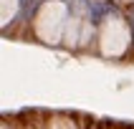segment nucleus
I'll use <instances>...</instances> for the list:
<instances>
[{
    "mask_svg": "<svg viewBox=\"0 0 134 129\" xmlns=\"http://www.w3.org/2000/svg\"><path fill=\"white\" fill-rule=\"evenodd\" d=\"M91 23H89V15L79 10V13H71L68 18V25H66V38H63V43L68 48H81L91 41Z\"/></svg>",
    "mask_w": 134,
    "mask_h": 129,
    "instance_id": "7ed1b4c3",
    "label": "nucleus"
},
{
    "mask_svg": "<svg viewBox=\"0 0 134 129\" xmlns=\"http://www.w3.org/2000/svg\"><path fill=\"white\" fill-rule=\"evenodd\" d=\"M68 18H71V13H68V5L63 0H46L33 18V36L48 46L63 43Z\"/></svg>",
    "mask_w": 134,
    "mask_h": 129,
    "instance_id": "f257e3e1",
    "label": "nucleus"
},
{
    "mask_svg": "<svg viewBox=\"0 0 134 129\" xmlns=\"http://www.w3.org/2000/svg\"><path fill=\"white\" fill-rule=\"evenodd\" d=\"M132 46V28L121 15H106L99 28V51L106 58H119Z\"/></svg>",
    "mask_w": 134,
    "mask_h": 129,
    "instance_id": "f03ea898",
    "label": "nucleus"
},
{
    "mask_svg": "<svg viewBox=\"0 0 134 129\" xmlns=\"http://www.w3.org/2000/svg\"><path fill=\"white\" fill-rule=\"evenodd\" d=\"M51 129H74L68 121H56V124H51Z\"/></svg>",
    "mask_w": 134,
    "mask_h": 129,
    "instance_id": "39448f33",
    "label": "nucleus"
},
{
    "mask_svg": "<svg viewBox=\"0 0 134 129\" xmlns=\"http://www.w3.org/2000/svg\"><path fill=\"white\" fill-rule=\"evenodd\" d=\"M18 8H20V0H3V25H10Z\"/></svg>",
    "mask_w": 134,
    "mask_h": 129,
    "instance_id": "20e7f679",
    "label": "nucleus"
}]
</instances>
